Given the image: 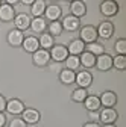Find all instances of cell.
Wrapping results in <instances>:
<instances>
[{
  "mask_svg": "<svg viewBox=\"0 0 126 127\" xmlns=\"http://www.w3.org/2000/svg\"><path fill=\"white\" fill-rule=\"evenodd\" d=\"M79 62H81L82 67L91 68V67L96 65V56H93V55L88 53V52H84V53L81 55V58H79Z\"/></svg>",
  "mask_w": 126,
  "mask_h": 127,
  "instance_id": "cell-21",
  "label": "cell"
},
{
  "mask_svg": "<svg viewBox=\"0 0 126 127\" xmlns=\"http://www.w3.org/2000/svg\"><path fill=\"white\" fill-rule=\"evenodd\" d=\"M15 18V11L12 6H9L8 3H2L0 6V20L2 21H11Z\"/></svg>",
  "mask_w": 126,
  "mask_h": 127,
  "instance_id": "cell-13",
  "label": "cell"
},
{
  "mask_svg": "<svg viewBox=\"0 0 126 127\" xmlns=\"http://www.w3.org/2000/svg\"><path fill=\"white\" fill-rule=\"evenodd\" d=\"M14 23H15L17 30H26L30 26V18L27 14H18V15H15Z\"/></svg>",
  "mask_w": 126,
  "mask_h": 127,
  "instance_id": "cell-17",
  "label": "cell"
},
{
  "mask_svg": "<svg viewBox=\"0 0 126 127\" xmlns=\"http://www.w3.org/2000/svg\"><path fill=\"white\" fill-rule=\"evenodd\" d=\"M32 61L37 67H46L50 61V53L47 50H37L32 55Z\"/></svg>",
  "mask_w": 126,
  "mask_h": 127,
  "instance_id": "cell-3",
  "label": "cell"
},
{
  "mask_svg": "<svg viewBox=\"0 0 126 127\" xmlns=\"http://www.w3.org/2000/svg\"><path fill=\"white\" fill-rule=\"evenodd\" d=\"M30 11H32V15L35 18L41 17V15L44 14V11H46V2H44V0H35V2L32 3Z\"/></svg>",
  "mask_w": 126,
  "mask_h": 127,
  "instance_id": "cell-23",
  "label": "cell"
},
{
  "mask_svg": "<svg viewBox=\"0 0 126 127\" xmlns=\"http://www.w3.org/2000/svg\"><path fill=\"white\" fill-rule=\"evenodd\" d=\"M21 45H23V49L26 52H29V53H35L37 50H40V42H38V39L35 36H27V38H24V41H23Z\"/></svg>",
  "mask_w": 126,
  "mask_h": 127,
  "instance_id": "cell-18",
  "label": "cell"
},
{
  "mask_svg": "<svg viewBox=\"0 0 126 127\" xmlns=\"http://www.w3.org/2000/svg\"><path fill=\"white\" fill-rule=\"evenodd\" d=\"M9 127H27V124L21 120V118H14L9 123Z\"/></svg>",
  "mask_w": 126,
  "mask_h": 127,
  "instance_id": "cell-32",
  "label": "cell"
},
{
  "mask_svg": "<svg viewBox=\"0 0 126 127\" xmlns=\"http://www.w3.org/2000/svg\"><path fill=\"white\" fill-rule=\"evenodd\" d=\"M100 104H103L105 107H113V106H116V103H117V95L114 94V92H111V91H105L102 95H100Z\"/></svg>",
  "mask_w": 126,
  "mask_h": 127,
  "instance_id": "cell-15",
  "label": "cell"
},
{
  "mask_svg": "<svg viewBox=\"0 0 126 127\" xmlns=\"http://www.w3.org/2000/svg\"><path fill=\"white\" fill-rule=\"evenodd\" d=\"M5 109H6V100L3 95H0V112H3Z\"/></svg>",
  "mask_w": 126,
  "mask_h": 127,
  "instance_id": "cell-33",
  "label": "cell"
},
{
  "mask_svg": "<svg viewBox=\"0 0 126 127\" xmlns=\"http://www.w3.org/2000/svg\"><path fill=\"white\" fill-rule=\"evenodd\" d=\"M119 11V5L113 0H105V2L100 3V12L105 15V17H113L116 15Z\"/></svg>",
  "mask_w": 126,
  "mask_h": 127,
  "instance_id": "cell-4",
  "label": "cell"
},
{
  "mask_svg": "<svg viewBox=\"0 0 126 127\" xmlns=\"http://www.w3.org/2000/svg\"><path fill=\"white\" fill-rule=\"evenodd\" d=\"M50 58L56 62H62L68 58V50L64 45H53L50 50Z\"/></svg>",
  "mask_w": 126,
  "mask_h": 127,
  "instance_id": "cell-2",
  "label": "cell"
},
{
  "mask_svg": "<svg viewBox=\"0 0 126 127\" xmlns=\"http://www.w3.org/2000/svg\"><path fill=\"white\" fill-rule=\"evenodd\" d=\"M40 45L43 47V50H47V49H52L53 47V36L49 35V33H41L40 39H38Z\"/></svg>",
  "mask_w": 126,
  "mask_h": 127,
  "instance_id": "cell-25",
  "label": "cell"
},
{
  "mask_svg": "<svg viewBox=\"0 0 126 127\" xmlns=\"http://www.w3.org/2000/svg\"><path fill=\"white\" fill-rule=\"evenodd\" d=\"M96 67L100 71H108L113 67V58L109 55H100L96 58Z\"/></svg>",
  "mask_w": 126,
  "mask_h": 127,
  "instance_id": "cell-8",
  "label": "cell"
},
{
  "mask_svg": "<svg viewBox=\"0 0 126 127\" xmlns=\"http://www.w3.org/2000/svg\"><path fill=\"white\" fill-rule=\"evenodd\" d=\"M30 29H32L34 32H37V33H41V32L46 29V20L38 17V18H34L32 21H30Z\"/></svg>",
  "mask_w": 126,
  "mask_h": 127,
  "instance_id": "cell-26",
  "label": "cell"
},
{
  "mask_svg": "<svg viewBox=\"0 0 126 127\" xmlns=\"http://www.w3.org/2000/svg\"><path fill=\"white\" fill-rule=\"evenodd\" d=\"M61 6L58 5H50V6H46V11H44V15L46 18H49L50 21H58V18L61 17Z\"/></svg>",
  "mask_w": 126,
  "mask_h": 127,
  "instance_id": "cell-14",
  "label": "cell"
},
{
  "mask_svg": "<svg viewBox=\"0 0 126 127\" xmlns=\"http://www.w3.org/2000/svg\"><path fill=\"white\" fill-rule=\"evenodd\" d=\"M6 110H8L9 114L18 115V114H21L23 110H24V104H23V101L18 100V98H12V100L6 101Z\"/></svg>",
  "mask_w": 126,
  "mask_h": 127,
  "instance_id": "cell-7",
  "label": "cell"
},
{
  "mask_svg": "<svg viewBox=\"0 0 126 127\" xmlns=\"http://www.w3.org/2000/svg\"><path fill=\"white\" fill-rule=\"evenodd\" d=\"M113 65H114L117 70H120V71L126 70V56H125V55L116 56V58L113 59Z\"/></svg>",
  "mask_w": 126,
  "mask_h": 127,
  "instance_id": "cell-30",
  "label": "cell"
},
{
  "mask_svg": "<svg viewBox=\"0 0 126 127\" xmlns=\"http://www.w3.org/2000/svg\"><path fill=\"white\" fill-rule=\"evenodd\" d=\"M84 104H85L87 110H90V112H96V110H99V107L102 106L99 97H96V95H87V98L84 100Z\"/></svg>",
  "mask_w": 126,
  "mask_h": 127,
  "instance_id": "cell-20",
  "label": "cell"
},
{
  "mask_svg": "<svg viewBox=\"0 0 126 127\" xmlns=\"http://www.w3.org/2000/svg\"><path fill=\"white\" fill-rule=\"evenodd\" d=\"M6 123V117L3 115V112H0V127H3Z\"/></svg>",
  "mask_w": 126,
  "mask_h": 127,
  "instance_id": "cell-34",
  "label": "cell"
},
{
  "mask_svg": "<svg viewBox=\"0 0 126 127\" xmlns=\"http://www.w3.org/2000/svg\"><path fill=\"white\" fill-rule=\"evenodd\" d=\"M84 127H100L97 123H87V124H84Z\"/></svg>",
  "mask_w": 126,
  "mask_h": 127,
  "instance_id": "cell-35",
  "label": "cell"
},
{
  "mask_svg": "<svg viewBox=\"0 0 126 127\" xmlns=\"http://www.w3.org/2000/svg\"><path fill=\"white\" fill-rule=\"evenodd\" d=\"M97 39V30L94 26H84L82 30H81V41L85 44H91V42H96Z\"/></svg>",
  "mask_w": 126,
  "mask_h": 127,
  "instance_id": "cell-1",
  "label": "cell"
},
{
  "mask_svg": "<svg viewBox=\"0 0 126 127\" xmlns=\"http://www.w3.org/2000/svg\"><path fill=\"white\" fill-rule=\"evenodd\" d=\"M105 127H116V126H114V124H106Z\"/></svg>",
  "mask_w": 126,
  "mask_h": 127,
  "instance_id": "cell-37",
  "label": "cell"
},
{
  "mask_svg": "<svg viewBox=\"0 0 126 127\" xmlns=\"http://www.w3.org/2000/svg\"><path fill=\"white\" fill-rule=\"evenodd\" d=\"M116 52L119 55H125L126 53V39L120 38L117 42H116Z\"/></svg>",
  "mask_w": 126,
  "mask_h": 127,
  "instance_id": "cell-31",
  "label": "cell"
},
{
  "mask_svg": "<svg viewBox=\"0 0 126 127\" xmlns=\"http://www.w3.org/2000/svg\"><path fill=\"white\" fill-rule=\"evenodd\" d=\"M74 79H76V74H74V71H71V70H62L61 73H59V80L64 83V85H71V83H74Z\"/></svg>",
  "mask_w": 126,
  "mask_h": 127,
  "instance_id": "cell-22",
  "label": "cell"
},
{
  "mask_svg": "<svg viewBox=\"0 0 126 127\" xmlns=\"http://www.w3.org/2000/svg\"><path fill=\"white\" fill-rule=\"evenodd\" d=\"M96 30H97V36H100L103 39H108V38H111L113 33H114V26L109 21H102Z\"/></svg>",
  "mask_w": 126,
  "mask_h": 127,
  "instance_id": "cell-5",
  "label": "cell"
},
{
  "mask_svg": "<svg viewBox=\"0 0 126 127\" xmlns=\"http://www.w3.org/2000/svg\"><path fill=\"white\" fill-rule=\"evenodd\" d=\"M21 3H23V5H32L34 0H21Z\"/></svg>",
  "mask_w": 126,
  "mask_h": 127,
  "instance_id": "cell-36",
  "label": "cell"
},
{
  "mask_svg": "<svg viewBox=\"0 0 126 127\" xmlns=\"http://www.w3.org/2000/svg\"><path fill=\"white\" fill-rule=\"evenodd\" d=\"M71 98L74 100V101H84L85 98H87V89L85 88H76L74 91H73V94H71Z\"/></svg>",
  "mask_w": 126,
  "mask_h": 127,
  "instance_id": "cell-29",
  "label": "cell"
},
{
  "mask_svg": "<svg viewBox=\"0 0 126 127\" xmlns=\"http://www.w3.org/2000/svg\"><path fill=\"white\" fill-rule=\"evenodd\" d=\"M87 52L88 53H91L93 56H100V55H103V52H105V49H103V45L102 44H99V42H91V44H87Z\"/></svg>",
  "mask_w": 126,
  "mask_h": 127,
  "instance_id": "cell-24",
  "label": "cell"
},
{
  "mask_svg": "<svg viewBox=\"0 0 126 127\" xmlns=\"http://www.w3.org/2000/svg\"><path fill=\"white\" fill-rule=\"evenodd\" d=\"M117 117H119V114L116 112L113 107H105L100 112V115H99V120L103 124H114V121L117 120Z\"/></svg>",
  "mask_w": 126,
  "mask_h": 127,
  "instance_id": "cell-6",
  "label": "cell"
},
{
  "mask_svg": "<svg viewBox=\"0 0 126 127\" xmlns=\"http://www.w3.org/2000/svg\"><path fill=\"white\" fill-rule=\"evenodd\" d=\"M23 41H24V36H23V32L21 30H11L9 32V35H8V42H9V45H12V47H20L21 44H23Z\"/></svg>",
  "mask_w": 126,
  "mask_h": 127,
  "instance_id": "cell-9",
  "label": "cell"
},
{
  "mask_svg": "<svg viewBox=\"0 0 126 127\" xmlns=\"http://www.w3.org/2000/svg\"><path fill=\"white\" fill-rule=\"evenodd\" d=\"M79 26H81L79 18L73 17V15H67V17L62 20V27H64L65 30H68V32H74V30H77V27H79Z\"/></svg>",
  "mask_w": 126,
  "mask_h": 127,
  "instance_id": "cell-16",
  "label": "cell"
},
{
  "mask_svg": "<svg viewBox=\"0 0 126 127\" xmlns=\"http://www.w3.org/2000/svg\"><path fill=\"white\" fill-rule=\"evenodd\" d=\"M21 114H23V118L21 120L26 124H35V123L40 121V112H38V110H35V109H24Z\"/></svg>",
  "mask_w": 126,
  "mask_h": 127,
  "instance_id": "cell-12",
  "label": "cell"
},
{
  "mask_svg": "<svg viewBox=\"0 0 126 127\" xmlns=\"http://www.w3.org/2000/svg\"><path fill=\"white\" fill-rule=\"evenodd\" d=\"M70 11H71V15L76 18L79 17H84L85 12H87V6L84 2H81V0H76V2H71L70 5Z\"/></svg>",
  "mask_w": 126,
  "mask_h": 127,
  "instance_id": "cell-11",
  "label": "cell"
},
{
  "mask_svg": "<svg viewBox=\"0 0 126 127\" xmlns=\"http://www.w3.org/2000/svg\"><path fill=\"white\" fill-rule=\"evenodd\" d=\"M0 6H2V2H0Z\"/></svg>",
  "mask_w": 126,
  "mask_h": 127,
  "instance_id": "cell-38",
  "label": "cell"
},
{
  "mask_svg": "<svg viewBox=\"0 0 126 127\" xmlns=\"http://www.w3.org/2000/svg\"><path fill=\"white\" fill-rule=\"evenodd\" d=\"M65 67H67V70H71V71L77 70V68L81 67L79 58H77V56H71V55H68V58L65 59Z\"/></svg>",
  "mask_w": 126,
  "mask_h": 127,
  "instance_id": "cell-27",
  "label": "cell"
},
{
  "mask_svg": "<svg viewBox=\"0 0 126 127\" xmlns=\"http://www.w3.org/2000/svg\"><path fill=\"white\" fill-rule=\"evenodd\" d=\"M68 53L71 56H77V55H82L85 52V44L81 41V39H73L68 45Z\"/></svg>",
  "mask_w": 126,
  "mask_h": 127,
  "instance_id": "cell-19",
  "label": "cell"
},
{
  "mask_svg": "<svg viewBox=\"0 0 126 127\" xmlns=\"http://www.w3.org/2000/svg\"><path fill=\"white\" fill-rule=\"evenodd\" d=\"M74 82L79 85V88H87V86H90L91 82H93V76H91V73H88V71H81V73L76 74Z\"/></svg>",
  "mask_w": 126,
  "mask_h": 127,
  "instance_id": "cell-10",
  "label": "cell"
},
{
  "mask_svg": "<svg viewBox=\"0 0 126 127\" xmlns=\"http://www.w3.org/2000/svg\"><path fill=\"white\" fill-rule=\"evenodd\" d=\"M62 33V24L59 21H52L49 24V35L52 36H59Z\"/></svg>",
  "mask_w": 126,
  "mask_h": 127,
  "instance_id": "cell-28",
  "label": "cell"
}]
</instances>
